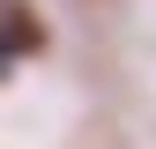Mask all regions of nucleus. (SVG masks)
<instances>
[{"mask_svg":"<svg viewBox=\"0 0 156 149\" xmlns=\"http://www.w3.org/2000/svg\"><path fill=\"white\" fill-rule=\"evenodd\" d=\"M8 23H15L8 45H15V52H30V45H37V15H30V0H8Z\"/></svg>","mask_w":156,"mask_h":149,"instance_id":"obj_1","label":"nucleus"}]
</instances>
